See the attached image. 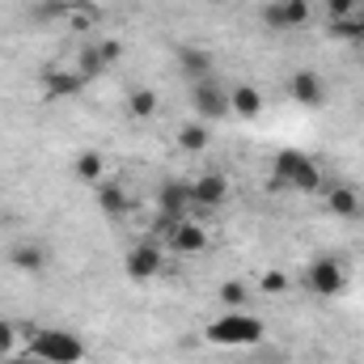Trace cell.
<instances>
[{"label": "cell", "mask_w": 364, "mask_h": 364, "mask_svg": "<svg viewBox=\"0 0 364 364\" xmlns=\"http://www.w3.org/2000/svg\"><path fill=\"white\" fill-rule=\"evenodd\" d=\"M326 170L301 153V149H279L272 161V186H284V191H301V195H322L326 191Z\"/></svg>", "instance_id": "6da1fadb"}, {"label": "cell", "mask_w": 364, "mask_h": 364, "mask_svg": "<svg viewBox=\"0 0 364 364\" xmlns=\"http://www.w3.org/2000/svg\"><path fill=\"white\" fill-rule=\"evenodd\" d=\"M263 335H267V326L250 309H220L203 326V343H212V348H255V343H263Z\"/></svg>", "instance_id": "7a4b0ae2"}, {"label": "cell", "mask_w": 364, "mask_h": 364, "mask_svg": "<svg viewBox=\"0 0 364 364\" xmlns=\"http://www.w3.org/2000/svg\"><path fill=\"white\" fill-rule=\"evenodd\" d=\"M30 356H38L47 364H81L85 360V339L64 331V326H47L30 339Z\"/></svg>", "instance_id": "3957f363"}, {"label": "cell", "mask_w": 364, "mask_h": 364, "mask_svg": "<svg viewBox=\"0 0 364 364\" xmlns=\"http://www.w3.org/2000/svg\"><path fill=\"white\" fill-rule=\"evenodd\" d=\"M166 246L157 242V237H144V242H136L127 255H123V275L132 279V284H153L157 275L166 272Z\"/></svg>", "instance_id": "277c9868"}, {"label": "cell", "mask_w": 364, "mask_h": 364, "mask_svg": "<svg viewBox=\"0 0 364 364\" xmlns=\"http://www.w3.org/2000/svg\"><path fill=\"white\" fill-rule=\"evenodd\" d=\"M191 110L199 123H220V119H233L229 110V85L220 77H208V81H195L191 85Z\"/></svg>", "instance_id": "5b68a950"}, {"label": "cell", "mask_w": 364, "mask_h": 364, "mask_svg": "<svg viewBox=\"0 0 364 364\" xmlns=\"http://www.w3.org/2000/svg\"><path fill=\"white\" fill-rule=\"evenodd\" d=\"M348 267L339 263V259H331V255H318L309 267H305V288L314 292V296H343L348 292Z\"/></svg>", "instance_id": "8992f818"}, {"label": "cell", "mask_w": 364, "mask_h": 364, "mask_svg": "<svg viewBox=\"0 0 364 364\" xmlns=\"http://www.w3.org/2000/svg\"><path fill=\"white\" fill-rule=\"evenodd\" d=\"M161 246L170 250V255H186V259H199L203 250H208V229L195 220V216H182V220H170L166 225V237H161Z\"/></svg>", "instance_id": "52a82bcc"}, {"label": "cell", "mask_w": 364, "mask_h": 364, "mask_svg": "<svg viewBox=\"0 0 364 364\" xmlns=\"http://www.w3.org/2000/svg\"><path fill=\"white\" fill-rule=\"evenodd\" d=\"M157 212H161V229L170 220H182L195 212V199H191V178H161L157 186Z\"/></svg>", "instance_id": "ba28073f"}, {"label": "cell", "mask_w": 364, "mask_h": 364, "mask_svg": "<svg viewBox=\"0 0 364 364\" xmlns=\"http://www.w3.org/2000/svg\"><path fill=\"white\" fill-rule=\"evenodd\" d=\"M314 21V0H267L263 26L267 30H301Z\"/></svg>", "instance_id": "9c48e42d"}, {"label": "cell", "mask_w": 364, "mask_h": 364, "mask_svg": "<svg viewBox=\"0 0 364 364\" xmlns=\"http://www.w3.org/2000/svg\"><path fill=\"white\" fill-rule=\"evenodd\" d=\"M322 203H326V212H331L335 220H352V225L364 220V195L352 182H326Z\"/></svg>", "instance_id": "30bf717a"}, {"label": "cell", "mask_w": 364, "mask_h": 364, "mask_svg": "<svg viewBox=\"0 0 364 364\" xmlns=\"http://www.w3.org/2000/svg\"><path fill=\"white\" fill-rule=\"evenodd\" d=\"M174 68L182 73V81H208V77H216V55L208 51V47H199V43H178L174 47Z\"/></svg>", "instance_id": "8fae6325"}, {"label": "cell", "mask_w": 364, "mask_h": 364, "mask_svg": "<svg viewBox=\"0 0 364 364\" xmlns=\"http://www.w3.org/2000/svg\"><path fill=\"white\" fill-rule=\"evenodd\" d=\"M288 97H292L296 106H305V110L326 106V81H322V73H314V68H296V73L288 77Z\"/></svg>", "instance_id": "7c38bea8"}, {"label": "cell", "mask_w": 364, "mask_h": 364, "mask_svg": "<svg viewBox=\"0 0 364 364\" xmlns=\"http://www.w3.org/2000/svg\"><path fill=\"white\" fill-rule=\"evenodd\" d=\"M4 259H9L13 272H21V275H43L51 267V250L43 242H13L4 250Z\"/></svg>", "instance_id": "4fadbf2b"}, {"label": "cell", "mask_w": 364, "mask_h": 364, "mask_svg": "<svg viewBox=\"0 0 364 364\" xmlns=\"http://www.w3.org/2000/svg\"><path fill=\"white\" fill-rule=\"evenodd\" d=\"M229 110H233V119H246V123H255L263 110H267V97L259 85H250V81H237V85H229Z\"/></svg>", "instance_id": "5bb4252c"}, {"label": "cell", "mask_w": 364, "mask_h": 364, "mask_svg": "<svg viewBox=\"0 0 364 364\" xmlns=\"http://www.w3.org/2000/svg\"><path fill=\"white\" fill-rule=\"evenodd\" d=\"M191 199H195V208H225V199H229V178H225L220 170H208V174L191 178Z\"/></svg>", "instance_id": "9a60e30c"}, {"label": "cell", "mask_w": 364, "mask_h": 364, "mask_svg": "<svg viewBox=\"0 0 364 364\" xmlns=\"http://www.w3.org/2000/svg\"><path fill=\"white\" fill-rule=\"evenodd\" d=\"M90 81L77 73V68H47L43 73V93H47V102H64V97H77V93L85 90Z\"/></svg>", "instance_id": "2e32d148"}, {"label": "cell", "mask_w": 364, "mask_h": 364, "mask_svg": "<svg viewBox=\"0 0 364 364\" xmlns=\"http://www.w3.org/2000/svg\"><path fill=\"white\" fill-rule=\"evenodd\" d=\"M97 191V208L110 216V220H123L127 212H132V195H127V186L119 178H106V182H97L93 186Z\"/></svg>", "instance_id": "e0dca14e"}, {"label": "cell", "mask_w": 364, "mask_h": 364, "mask_svg": "<svg viewBox=\"0 0 364 364\" xmlns=\"http://www.w3.org/2000/svg\"><path fill=\"white\" fill-rule=\"evenodd\" d=\"M157 110H161V93L157 90L136 85V90L127 93V119L132 123H149V119H157Z\"/></svg>", "instance_id": "ac0fdd59"}, {"label": "cell", "mask_w": 364, "mask_h": 364, "mask_svg": "<svg viewBox=\"0 0 364 364\" xmlns=\"http://www.w3.org/2000/svg\"><path fill=\"white\" fill-rule=\"evenodd\" d=\"M73 174L81 182H90V186H97V182H106L110 174H106V157L97 153V149H85L77 161H73Z\"/></svg>", "instance_id": "d6986e66"}, {"label": "cell", "mask_w": 364, "mask_h": 364, "mask_svg": "<svg viewBox=\"0 0 364 364\" xmlns=\"http://www.w3.org/2000/svg\"><path fill=\"white\" fill-rule=\"evenodd\" d=\"M174 140H178L182 153H203V149H208V140H212V127H208V123H199V119H195V123H182Z\"/></svg>", "instance_id": "ffe728a7"}, {"label": "cell", "mask_w": 364, "mask_h": 364, "mask_svg": "<svg viewBox=\"0 0 364 364\" xmlns=\"http://www.w3.org/2000/svg\"><path fill=\"white\" fill-rule=\"evenodd\" d=\"M250 292H255V288H250L246 279H225V284L216 288V301H220L225 309H246V305H250Z\"/></svg>", "instance_id": "44dd1931"}, {"label": "cell", "mask_w": 364, "mask_h": 364, "mask_svg": "<svg viewBox=\"0 0 364 364\" xmlns=\"http://www.w3.org/2000/svg\"><path fill=\"white\" fill-rule=\"evenodd\" d=\"M356 9H360V0H322V17L331 30H343L348 21H356Z\"/></svg>", "instance_id": "7402d4cb"}, {"label": "cell", "mask_w": 364, "mask_h": 364, "mask_svg": "<svg viewBox=\"0 0 364 364\" xmlns=\"http://www.w3.org/2000/svg\"><path fill=\"white\" fill-rule=\"evenodd\" d=\"M110 64L102 60V47L97 43H90V47H81V55H77V73L85 77V81H93V77H102Z\"/></svg>", "instance_id": "603a6c76"}, {"label": "cell", "mask_w": 364, "mask_h": 364, "mask_svg": "<svg viewBox=\"0 0 364 364\" xmlns=\"http://www.w3.org/2000/svg\"><path fill=\"white\" fill-rule=\"evenodd\" d=\"M13 352H17V322L0 318V356H13Z\"/></svg>", "instance_id": "cb8c5ba5"}, {"label": "cell", "mask_w": 364, "mask_h": 364, "mask_svg": "<svg viewBox=\"0 0 364 364\" xmlns=\"http://www.w3.org/2000/svg\"><path fill=\"white\" fill-rule=\"evenodd\" d=\"M259 288H263V292H272V296H279V292H288V275H284V272H263Z\"/></svg>", "instance_id": "d4e9b609"}, {"label": "cell", "mask_w": 364, "mask_h": 364, "mask_svg": "<svg viewBox=\"0 0 364 364\" xmlns=\"http://www.w3.org/2000/svg\"><path fill=\"white\" fill-rule=\"evenodd\" d=\"M97 47H102V60H106V64H110V68H114V64H119V60H123V43H119V38H102V43H97Z\"/></svg>", "instance_id": "484cf974"}, {"label": "cell", "mask_w": 364, "mask_h": 364, "mask_svg": "<svg viewBox=\"0 0 364 364\" xmlns=\"http://www.w3.org/2000/svg\"><path fill=\"white\" fill-rule=\"evenodd\" d=\"M0 364H47V360H38V356L26 352V356H0Z\"/></svg>", "instance_id": "4316f807"}, {"label": "cell", "mask_w": 364, "mask_h": 364, "mask_svg": "<svg viewBox=\"0 0 364 364\" xmlns=\"http://www.w3.org/2000/svg\"><path fill=\"white\" fill-rule=\"evenodd\" d=\"M356 21H360V26H364V0H360V9H356Z\"/></svg>", "instance_id": "83f0119b"}]
</instances>
